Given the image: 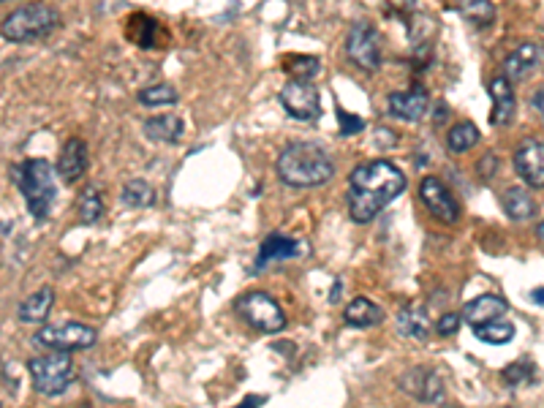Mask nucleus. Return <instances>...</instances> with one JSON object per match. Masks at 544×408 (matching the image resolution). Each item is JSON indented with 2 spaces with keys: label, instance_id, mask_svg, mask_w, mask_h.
<instances>
[{
  "label": "nucleus",
  "instance_id": "f257e3e1",
  "mask_svg": "<svg viewBox=\"0 0 544 408\" xmlns=\"http://www.w3.org/2000/svg\"><path fill=\"white\" fill-rule=\"evenodd\" d=\"M408 180L400 167L387 159L359 164L349 177V213L357 224H370L381 210L406 191Z\"/></svg>",
  "mask_w": 544,
  "mask_h": 408
},
{
  "label": "nucleus",
  "instance_id": "f03ea898",
  "mask_svg": "<svg viewBox=\"0 0 544 408\" xmlns=\"http://www.w3.org/2000/svg\"><path fill=\"white\" fill-rule=\"evenodd\" d=\"M278 177L294 188H316L335 177V164L326 150L313 142H294L278 156Z\"/></svg>",
  "mask_w": 544,
  "mask_h": 408
},
{
  "label": "nucleus",
  "instance_id": "7ed1b4c3",
  "mask_svg": "<svg viewBox=\"0 0 544 408\" xmlns=\"http://www.w3.org/2000/svg\"><path fill=\"white\" fill-rule=\"evenodd\" d=\"M20 191L25 193L28 210L36 221H46L52 213V204L58 199V185H54V167L44 159H30L12 169Z\"/></svg>",
  "mask_w": 544,
  "mask_h": 408
},
{
  "label": "nucleus",
  "instance_id": "20e7f679",
  "mask_svg": "<svg viewBox=\"0 0 544 408\" xmlns=\"http://www.w3.org/2000/svg\"><path fill=\"white\" fill-rule=\"evenodd\" d=\"M61 25V14L58 9H52L46 4H30V6H22L17 12H12L4 25H0V33H4L9 41H38L49 33H54Z\"/></svg>",
  "mask_w": 544,
  "mask_h": 408
},
{
  "label": "nucleus",
  "instance_id": "39448f33",
  "mask_svg": "<svg viewBox=\"0 0 544 408\" xmlns=\"http://www.w3.org/2000/svg\"><path fill=\"white\" fill-rule=\"evenodd\" d=\"M33 387L38 395L54 397V395H63L66 387L74 381V356L66 351H52L44 356H33L28 363Z\"/></svg>",
  "mask_w": 544,
  "mask_h": 408
},
{
  "label": "nucleus",
  "instance_id": "423d86ee",
  "mask_svg": "<svg viewBox=\"0 0 544 408\" xmlns=\"http://www.w3.org/2000/svg\"><path fill=\"white\" fill-rule=\"evenodd\" d=\"M237 314L259 332L276 335L286 327V314L281 305L264 291H248L237 299Z\"/></svg>",
  "mask_w": 544,
  "mask_h": 408
},
{
  "label": "nucleus",
  "instance_id": "0eeeda50",
  "mask_svg": "<svg viewBox=\"0 0 544 408\" xmlns=\"http://www.w3.org/2000/svg\"><path fill=\"white\" fill-rule=\"evenodd\" d=\"M346 55L359 69L375 71L381 66V33L370 22L351 25V30L346 36Z\"/></svg>",
  "mask_w": 544,
  "mask_h": 408
},
{
  "label": "nucleus",
  "instance_id": "6e6552de",
  "mask_svg": "<svg viewBox=\"0 0 544 408\" xmlns=\"http://www.w3.org/2000/svg\"><path fill=\"white\" fill-rule=\"evenodd\" d=\"M95 330L87 327V324H79V322H69L63 327H44L36 332V343L38 346H46L52 351H77V348H90L95 343Z\"/></svg>",
  "mask_w": 544,
  "mask_h": 408
},
{
  "label": "nucleus",
  "instance_id": "1a4fd4ad",
  "mask_svg": "<svg viewBox=\"0 0 544 408\" xmlns=\"http://www.w3.org/2000/svg\"><path fill=\"white\" fill-rule=\"evenodd\" d=\"M419 199L430 210L433 218H439L441 224H457L460 218V204L452 196V191L439 180V177H422L419 183Z\"/></svg>",
  "mask_w": 544,
  "mask_h": 408
},
{
  "label": "nucleus",
  "instance_id": "9d476101",
  "mask_svg": "<svg viewBox=\"0 0 544 408\" xmlns=\"http://www.w3.org/2000/svg\"><path fill=\"white\" fill-rule=\"evenodd\" d=\"M281 104L294 120H316L321 112V98L313 82H294L289 79L281 90Z\"/></svg>",
  "mask_w": 544,
  "mask_h": 408
},
{
  "label": "nucleus",
  "instance_id": "9b49d317",
  "mask_svg": "<svg viewBox=\"0 0 544 408\" xmlns=\"http://www.w3.org/2000/svg\"><path fill=\"white\" fill-rule=\"evenodd\" d=\"M515 169L531 188L544 185V144L539 136H528L515 150Z\"/></svg>",
  "mask_w": 544,
  "mask_h": 408
},
{
  "label": "nucleus",
  "instance_id": "f8f14e48",
  "mask_svg": "<svg viewBox=\"0 0 544 408\" xmlns=\"http://www.w3.org/2000/svg\"><path fill=\"white\" fill-rule=\"evenodd\" d=\"M507 69V79L509 82H520V79H528L531 74H536L541 69V44L536 41H523L520 46L512 49V55L507 58L504 63Z\"/></svg>",
  "mask_w": 544,
  "mask_h": 408
},
{
  "label": "nucleus",
  "instance_id": "ddd939ff",
  "mask_svg": "<svg viewBox=\"0 0 544 408\" xmlns=\"http://www.w3.org/2000/svg\"><path fill=\"white\" fill-rule=\"evenodd\" d=\"M427 107H430V95L424 87H411V90H398L390 95V112L398 118V120H406V123H416L427 115Z\"/></svg>",
  "mask_w": 544,
  "mask_h": 408
},
{
  "label": "nucleus",
  "instance_id": "4468645a",
  "mask_svg": "<svg viewBox=\"0 0 544 408\" xmlns=\"http://www.w3.org/2000/svg\"><path fill=\"white\" fill-rule=\"evenodd\" d=\"M509 311V305L504 297L499 294H482L476 299H471L466 305V311L460 319H466L471 327H482V324H490V322H501Z\"/></svg>",
  "mask_w": 544,
  "mask_h": 408
},
{
  "label": "nucleus",
  "instance_id": "2eb2a0df",
  "mask_svg": "<svg viewBox=\"0 0 544 408\" xmlns=\"http://www.w3.org/2000/svg\"><path fill=\"white\" fill-rule=\"evenodd\" d=\"M490 98H493V112H490V123L504 128L515 120L517 112V101H515V90L512 82L507 77H496L490 82Z\"/></svg>",
  "mask_w": 544,
  "mask_h": 408
},
{
  "label": "nucleus",
  "instance_id": "dca6fc26",
  "mask_svg": "<svg viewBox=\"0 0 544 408\" xmlns=\"http://www.w3.org/2000/svg\"><path fill=\"white\" fill-rule=\"evenodd\" d=\"M87 172V144L85 139H69L61 150L58 156V175L66 180V183H74L79 180L82 175Z\"/></svg>",
  "mask_w": 544,
  "mask_h": 408
},
{
  "label": "nucleus",
  "instance_id": "f3484780",
  "mask_svg": "<svg viewBox=\"0 0 544 408\" xmlns=\"http://www.w3.org/2000/svg\"><path fill=\"white\" fill-rule=\"evenodd\" d=\"M400 384H403V389H406L408 395H414L416 400H427V403L441 400V395H444V381H441V376L433 373V371H422V368L411 371Z\"/></svg>",
  "mask_w": 544,
  "mask_h": 408
},
{
  "label": "nucleus",
  "instance_id": "a211bd4d",
  "mask_svg": "<svg viewBox=\"0 0 544 408\" xmlns=\"http://www.w3.org/2000/svg\"><path fill=\"white\" fill-rule=\"evenodd\" d=\"M300 253V242L284 234H269L261 248H259V257H256V270H264L267 265H276L284 259H294Z\"/></svg>",
  "mask_w": 544,
  "mask_h": 408
},
{
  "label": "nucleus",
  "instance_id": "6ab92c4d",
  "mask_svg": "<svg viewBox=\"0 0 544 408\" xmlns=\"http://www.w3.org/2000/svg\"><path fill=\"white\" fill-rule=\"evenodd\" d=\"M128 38L142 49H161L163 46V28L147 14H134L128 20Z\"/></svg>",
  "mask_w": 544,
  "mask_h": 408
},
{
  "label": "nucleus",
  "instance_id": "aec40b11",
  "mask_svg": "<svg viewBox=\"0 0 544 408\" xmlns=\"http://www.w3.org/2000/svg\"><path fill=\"white\" fill-rule=\"evenodd\" d=\"M144 134H147V139H152V142L175 144V142L183 139L185 123H183V118H177V115H155V118L144 120Z\"/></svg>",
  "mask_w": 544,
  "mask_h": 408
},
{
  "label": "nucleus",
  "instance_id": "412c9836",
  "mask_svg": "<svg viewBox=\"0 0 544 408\" xmlns=\"http://www.w3.org/2000/svg\"><path fill=\"white\" fill-rule=\"evenodd\" d=\"M52 305H54V289L52 286H41L33 297H28L20 305V322L25 324H38L52 314Z\"/></svg>",
  "mask_w": 544,
  "mask_h": 408
},
{
  "label": "nucleus",
  "instance_id": "4be33fe9",
  "mask_svg": "<svg viewBox=\"0 0 544 408\" xmlns=\"http://www.w3.org/2000/svg\"><path fill=\"white\" fill-rule=\"evenodd\" d=\"M343 319H346V324L362 330V327L381 324V319H384V311H381L375 302H370L367 297H357V299L349 302V308L343 311Z\"/></svg>",
  "mask_w": 544,
  "mask_h": 408
},
{
  "label": "nucleus",
  "instance_id": "5701e85b",
  "mask_svg": "<svg viewBox=\"0 0 544 408\" xmlns=\"http://www.w3.org/2000/svg\"><path fill=\"white\" fill-rule=\"evenodd\" d=\"M501 201H504V210L512 221H531L536 213V201L525 188H507Z\"/></svg>",
  "mask_w": 544,
  "mask_h": 408
},
{
  "label": "nucleus",
  "instance_id": "b1692460",
  "mask_svg": "<svg viewBox=\"0 0 544 408\" xmlns=\"http://www.w3.org/2000/svg\"><path fill=\"white\" fill-rule=\"evenodd\" d=\"M398 332L414 340H424L430 335V322L422 308H403L398 314Z\"/></svg>",
  "mask_w": 544,
  "mask_h": 408
},
{
  "label": "nucleus",
  "instance_id": "393cba45",
  "mask_svg": "<svg viewBox=\"0 0 544 408\" xmlns=\"http://www.w3.org/2000/svg\"><path fill=\"white\" fill-rule=\"evenodd\" d=\"M77 210H79L82 224H98L101 216H103V191H101L98 185H87V188L79 193Z\"/></svg>",
  "mask_w": 544,
  "mask_h": 408
},
{
  "label": "nucleus",
  "instance_id": "a878e982",
  "mask_svg": "<svg viewBox=\"0 0 544 408\" xmlns=\"http://www.w3.org/2000/svg\"><path fill=\"white\" fill-rule=\"evenodd\" d=\"M455 12H460L476 28H487L496 17V9L490 0H463V4H455Z\"/></svg>",
  "mask_w": 544,
  "mask_h": 408
},
{
  "label": "nucleus",
  "instance_id": "bb28decb",
  "mask_svg": "<svg viewBox=\"0 0 544 408\" xmlns=\"http://www.w3.org/2000/svg\"><path fill=\"white\" fill-rule=\"evenodd\" d=\"M476 142H479V128L468 120H463L447 131V147L452 152H468Z\"/></svg>",
  "mask_w": 544,
  "mask_h": 408
},
{
  "label": "nucleus",
  "instance_id": "cd10ccee",
  "mask_svg": "<svg viewBox=\"0 0 544 408\" xmlns=\"http://www.w3.org/2000/svg\"><path fill=\"white\" fill-rule=\"evenodd\" d=\"M123 201L128 208H152L155 204V191L147 180H128L123 185Z\"/></svg>",
  "mask_w": 544,
  "mask_h": 408
},
{
  "label": "nucleus",
  "instance_id": "c85d7f7f",
  "mask_svg": "<svg viewBox=\"0 0 544 408\" xmlns=\"http://www.w3.org/2000/svg\"><path fill=\"white\" fill-rule=\"evenodd\" d=\"M474 335L482 340V343H490V346H504L515 338V324L512 322H490V324H482V327H474Z\"/></svg>",
  "mask_w": 544,
  "mask_h": 408
},
{
  "label": "nucleus",
  "instance_id": "c756f323",
  "mask_svg": "<svg viewBox=\"0 0 544 408\" xmlns=\"http://www.w3.org/2000/svg\"><path fill=\"white\" fill-rule=\"evenodd\" d=\"M284 69L294 82H310L321 71V63L310 55H294V58L284 61Z\"/></svg>",
  "mask_w": 544,
  "mask_h": 408
},
{
  "label": "nucleus",
  "instance_id": "7c9ffc66",
  "mask_svg": "<svg viewBox=\"0 0 544 408\" xmlns=\"http://www.w3.org/2000/svg\"><path fill=\"white\" fill-rule=\"evenodd\" d=\"M177 90L172 85H152V87H144L139 93V101L144 107H163V104H177Z\"/></svg>",
  "mask_w": 544,
  "mask_h": 408
},
{
  "label": "nucleus",
  "instance_id": "2f4dec72",
  "mask_svg": "<svg viewBox=\"0 0 544 408\" xmlns=\"http://www.w3.org/2000/svg\"><path fill=\"white\" fill-rule=\"evenodd\" d=\"M533 368L528 365V363H517V365H512V368H507L504 371V381L507 384H523V381H533Z\"/></svg>",
  "mask_w": 544,
  "mask_h": 408
},
{
  "label": "nucleus",
  "instance_id": "473e14b6",
  "mask_svg": "<svg viewBox=\"0 0 544 408\" xmlns=\"http://www.w3.org/2000/svg\"><path fill=\"white\" fill-rule=\"evenodd\" d=\"M338 120H341V134H343V136L359 134V131L365 128V120L351 118V115H349V112H343V110H338Z\"/></svg>",
  "mask_w": 544,
  "mask_h": 408
},
{
  "label": "nucleus",
  "instance_id": "72a5a7b5",
  "mask_svg": "<svg viewBox=\"0 0 544 408\" xmlns=\"http://www.w3.org/2000/svg\"><path fill=\"white\" fill-rule=\"evenodd\" d=\"M460 322H463V319H460L457 314H447V316H441V319H439V324H435V330H439V335H444V338H447V335H455V332L460 330Z\"/></svg>",
  "mask_w": 544,
  "mask_h": 408
},
{
  "label": "nucleus",
  "instance_id": "f704fd0d",
  "mask_svg": "<svg viewBox=\"0 0 544 408\" xmlns=\"http://www.w3.org/2000/svg\"><path fill=\"white\" fill-rule=\"evenodd\" d=\"M496 169H499V159L493 156V152H484L482 161H479V167H476L479 177H493V175H496Z\"/></svg>",
  "mask_w": 544,
  "mask_h": 408
},
{
  "label": "nucleus",
  "instance_id": "c9c22d12",
  "mask_svg": "<svg viewBox=\"0 0 544 408\" xmlns=\"http://www.w3.org/2000/svg\"><path fill=\"white\" fill-rule=\"evenodd\" d=\"M531 104H533V110L541 115V87H539V90H536V95L531 98Z\"/></svg>",
  "mask_w": 544,
  "mask_h": 408
},
{
  "label": "nucleus",
  "instance_id": "e433bc0d",
  "mask_svg": "<svg viewBox=\"0 0 544 408\" xmlns=\"http://www.w3.org/2000/svg\"><path fill=\"white\" fill-rule=\"evenodd\" d=\"M256 405H261V397H256V400H245L240 408H256Z\"/></svg>",
  "mask_w": 544,
  "mask_h": 408
},
{
  "label": "nucleus",
  "instance_id": "4c0bfd02",
  "mask_svg": "<svg viewBox=\"0 0 544 408\" xmlns=\"http://www.w3.org/2000/svg\"><path fill=\"white\" fill-rule=\"evenodd\" d=\"M531 297L536 299V305H541V299H544V291H541V286H539V289H536V291H533Z\"/></svg>",
  "mask_w": 544,
  "mask_h": 408
},
{
  "label": "nucleus",
  "instance_id": "58836bf2",
  "mask_svg": "<svg viewBox=\"0 0 544 408\" xmlns=\"http://www.w3.org/2000/svg\"><path fill=\"white\" fill-rule=\"evenodd\" d=\"M0 408H4V405H0Z\"/></svg>",
  "mask_w": 544,
  "mask_h": 408
}]
</instances>
